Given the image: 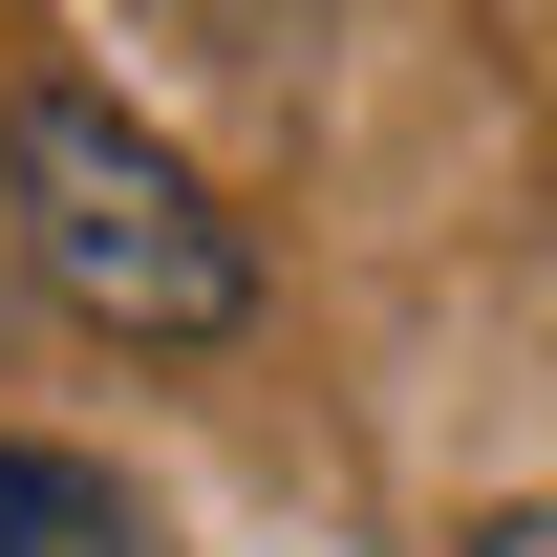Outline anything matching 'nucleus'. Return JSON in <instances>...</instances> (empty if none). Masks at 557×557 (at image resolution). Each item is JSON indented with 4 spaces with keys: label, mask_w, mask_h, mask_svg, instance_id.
Wrapping results in <instances>:
<instances>
[{
    "label": "nucleus",
    "mask_w": 557,
    "mask_h": 557,
    "mask_svg": "<svg viewBox=\"0 0 557 557\" xmlns=\"http://www.w3.org/2000/svg\"><path fill=\"white\" fill-rule=\"evenodd\" d=\"M0 557H129V493L86 472V450H22L0 429Z\"/></svg>",
    "instance_id": "f03ea898"
},
{
    "label": "nucleus",
    "mask_w": 557,
    "mask_h": 557,
    "mask_svg": "<svg viewBox=\"0 0 557 557\" xmlns=\"http://www.w3.org/2000/svg\"><path fill=\"white\" fill-rule=\"evenodd\" d=\"M0 194H22L44 300L108 322V344H236V322H258V236H236L214 172L150 150L108 86H22V108H0Z\"/></svg>",
    "instance_id": "f257e3e1"
},
{
    "label": "nucleus",
    "mask_w": 557,
    "mask_h": 557,
    "mask_svg": "<svg viewBox=\"0 0 557 557\" xmlns=\"http://www.w3.org/2000/svg\"><path fill=\"white\" fill-rule=\"evenodd\" d=\"M450 557H557V493H515V515H472Z\"/></svg>",
    "instance_id": "7ed1b4c3"
}]
</instances>
